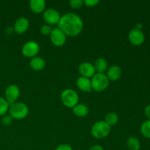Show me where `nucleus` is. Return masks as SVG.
Listing matches in <instances>:
<instances>
[{
	"mask_svg": "<svg viewBox=\"0 0 150 150\" xmlns=\"http://www.w3.org/2000/svg\"><path fill=\"white\" fill-rule=\"evenodd\" d=\"M99 3V0H84L83 4L89 7H95Z\"/></svg>",
	"mask_w": 150,
	"mask_h": 150,
	"instance_id": "nucleus-26",
	"label": "nucleus"
},
{
	"mask_svg": "<svg viewBox=\"0 0 150 150\" xmlns=\"http://www.w3.org/2000/svg\"><path fill=\"white\" fill-rule=\"evenodd\" d=\"M106 71L105 75L108 80L111 81H116L119 80L121 78L122 73L121 67L116 64L110 66Z\"/></svg>",
	"mask_w": 150,
	"mask_h": 150,
	"instance_id": "nucleus-13",
	"label": "nucleus"
},
{
	"mask_svg": "<svg viewBox=\"0 0 150 150\" xmlns=\"http://www.w3.org/2000/svg\"><path fill=\"white\" fill-rule=\"evenodd\" d=\"M127 146L130 150H139L141 148V143L137 138L130 136L127 140Z\"/></svg>",
	"mask_w": 150,
	"mask_h": 150,
	"instance_id": "nucleus-19",
	"label": "nucleus"
},
{
	"mask_svg": "<svg viewBox=\"0 0 150 150\" xmlns=\"http://www.w3.org/2000/svg\"><path fill=\"white\" fill-rule=\"evenodd\" d=\"M21 91L16 84H10L6 88L4 92L5 100L10 104H13L17 101L20 96Z\"/></svg>",
	"mask_w": 150,
	"mask_h": 150,
	"instance_id": "nucleus-9",
	"label": "nucleus"
},
{
	"mask_svg": "<svg viewBox=\"0 0 150 150\" xmlns=\"http://www.w3.org/2000/svg\"><path fill=\"white\" fill-rule=\"evenodd\" d=\"M144 114L146 117L150 120V105H148L144 109Z\"/></svg>",
	"mask_w": 150,
	"mask_h": 150,
	"instance_id": "nucleus-28",
	"label": "nucleus"
},
{
	"mask_svg": "<svg viewBox=\"0 0 150 150\" xmlns=\"http://www.w3.org/2000/svg\"><path fill=\"white\" fill-rule=\"evenodd\" d=\"M51 31H52V28L48 24H44L40 27V32L43 35H50Z\"/></svg>",
	"mask_w": 150,
	"mask_h": 150,
	"instance_id": "nucleus-25",
	"label": "nucleus"
},
{
	"mask_svg": "<svg viewBox=\"0 0 150 150\" xmlns=\"http://www.w3.org/2000/svg\"><path fill=\"white\" fill-rule=\"evenodd\" d=\"M109 81L105 73H96L91 79L92 89L95 92H103L108 88Z\"/></svg>",
	"mask_w": 150,
	"mask_h": 150,
	"instance_id": "nucleus-4",
	"label": "nucleus"
},
{
	"mask_svg": "<svg viewBox=\"0 0 150 150\" xmlns=\"http://www.w3.org/2000/svg\"><path fill=\"white\" fill-rule=\"evenodd\" d=\"M40 51V45L37 42L30 40L26 42L23 45L21 49L22 54L28 58H33L36 57Z\"/></svg>",
	"mask_w": 150,
	"mask_h": 150,
	"instance_id": "nucleus-6",
	"label": "nucleus"
},
{
	"mask_svg": "<svg viewBox=\"0 0 150 150\" xmlns=\"http://www.w3.org/2000/svg\"><path fill=\"white\" fill-rule=\"evenodd\" d=\"M141 133L144 137L150 139V120H147L142 123L141 126Z\"/></svg>",
	"mask_w": 150,
	"mask_h": 150,
	"instance_id": "nucleus-22",
	"label": "nucleus"
},
{
	"mask_svg": "<svg viewBox=\"0 0 150 150\" xmlns=\"http://www.w3.org/2000/svg\"><path fill=\"white\" fill-rule=\"evenodd\" d=\"M49 36L51 42H52L53 45L57 47L62 46L67 40L66 35L59 27L52 29V31H51Z\"/></svg>",
	"mask_w": 150,
	"mask_h": 150,
	"instance_id": "nucleus-7",
	"label": "nucleus"
},
{
	"mask_svg": "<svg viewBox=\"0 0 150 150\" xmlns=\"http://www.w3.org/2000/svg\"><path fill=\"white\" fill-rule=\"evenodd\" d=\"M42 18L48 25H56L58 24L59 22L61 15L55 9L48 8L42 13Z\"/></svg>",
	"mask_w": 150,
	"mask_h": 150,
	"instance_id": "nucleus-8",
	"label": "nucleus"
},
{
	"mask_svg": "<svg viewBox=\"0 0 150 150\" xmlns=\"http://www.w3.org/2000/svg\"><path fill=\"white\" fill-rule=\"evenodd\" d=\"M94 67L97 73H104L108 68V62L104 58H98L95 60Z\"/></svg>",
	"mask_w": 150,
	"mask_h": 150,
	"instance_id": "nucleus-18",
	"label": "nucleus"
},
{
	"mask_svg": "<svg viewBox=\"0 0 150 150\" xmlns=\"http://www.w3.org/2000/svg\"><path fill=\"white\" fill-rule=\"evenodd\" d=\"M10 103L5 100V98L0 97V117L7 114L8 112Z\"/></svg>",
	"mask_w": 150,
	"mask_h": 150,
	"instance_id": "nucleus-21",
	"label": "nucleus"
},
{
	"mask_svg": "<svg viewBox=\"0 0 150 150\" xmlns=\"http://www.w3.org/2000/svg\"><path fill=\"white\" fill-rule=\"evenodd\" d=\"M55 150H73V148L67 144H62L59 145Z\"/></svg>",
	"mask_w": 150,
	"mask_h": 150,
	"instance_id": "nucleus-27",
	"label": "nucleus"
},
{
	"mask_svg": "<svg viewBox=\"0 0 150 150\" xmlns=\"http://www.w3.org/2000/svg\"><path fill=\"white\" fill-rule=\"evenodd\" d=\"M89 108L83 103H78L73 108V113L78 117H84L89 114Z\"/></svg>",
	"mask_w": 150,
	"mask_h": 150,
	"instance_id": "nucleus-17",
	"label": "nucleus"
},
{
	"mask_svg": "<svg viewBox=\"0 0 150 150\" xmlns=\"http://www.w3.org/2000/svg\"><path fill=\"white\" fill-rule=\"evenodd\" d=\"M76 85H77L78 88L82 92H90L92 90L91 80L88 78L83 77V76L79 77L76 81Z\"/></svg>",
	"mask_w": 150,
	"mask_h": 150,
	"instance_id": "nucleus-14",
	"label": "nucleus"
},
{
	"mask_svg": "<svg viewBox=\"0 0 150 150\" xmlns=\"http://www.w3.org/2000/svg\"><path fill=\"white\" fill-rule=\"evenodd\" d=\"M89 150H104V149L103 148V146H100V145L96 144L92 146V147H90V149Z\"/></svg>",
	"mask_w": 150,
	"mask_h": 150,
	"instance_id": "nucleus-29",
	"label": "nucleus"
},
{
	"mask_svg": "<svg viewBox=\"0 0 150 150\" xmlns=\"http://www.w3.org/2000/svg\"><path fill=\"white\" fill-rule=\"evenodd\" d=\"M142 28H143V25H142V23H136V29H139V30H141V29H142Z\"/></svg>",
	"mask_w": 150,
	"mask_h": 150,
	"instance_id": "nucleus-31",
	"label": "nucleus"
},
{
	"mask_svg": "<svg viewBox=\"0 0 150 150\" xmlns=\"http://www.w3.org/2000/svg\"><path fill=\"white\" fill-rule=\"evenodd\" d=\"M13 32H14L13 27H7V29H6V32H7V35H11Z\"/></svg>",
	"mask_w": 150,
	"mask_h": 150,
	"instance_id": "nucleus-30",
	"label": "nucleus"
},
{
	"mask_svg": "<svg viewBox=\"0 0 150 150\" xmlns=\"http://www.w3.org/2000/svg\"><path fill=\"white\" fill-rule=\"evenodd\" d=\"M79 72L81 76L83 77L88 78V79L92 78L96 73L94 64H92L91 62H88L81 63L79 66Z\"/></svg>",
	"mask_w": 150,
	"mask_h": 150,
	"instance_id": "nucleus-11",
	"label": "nucleus"
},
{
	"mask_svg": "<svg viewBox=\"0 0 150 150\" xmlns=\"http://www.w3.org/2000/svg\"><path fill=\"white\" fill-rule=\"evenodd\" d=\"M58 27L65 34L66 36L76 37L83 30V20L76 13H65L61 16Z\"/></svg>",
	"mask_w": 150,
	"mask_h": 150,
	"instance_id": "nucleus-1",
	"label": "nucleus"
},
{
	"mask_svg": "<svg viewBox=\"0 0 150 150\" xmlns=\"http://www.w3.org/2000/svg\"><path fill=\"white\" fill-rule=\"evenodd\" d=\"M8 114L13 120H23L29 114V107L22 102H16L10 104Z\"/></svg>",
	"mask_w": 150,
	"mask_h": 150,
	"instance_id": "nucleus-2",
	"label": "nucleus"
},
{
	"mask_svg": "<svg viewBox=\"0 0 150 150\" xmlns=\"http://www.w3.org/2000/svg\"><path fill=\"white\" fill-rule=\"evenodd\" d=\"M13 120V119L12 118L9 114H5V115L2 116V118H1V123H2L4 125L8 126L12 124Z\"/></svg>",
	"mask_w": 150,
	"mask_h": 150,
	"instance_id": "nucleus-24",
	"label": "nucleus"
},
{
	"mask_svg": "<svg viewBox=\"0 0 150 150\" xmlns=\"http://www.w3.org/2000/svg\"><path fill=\"white\" fill-rule=\"evenodd\" d=\"M69 4L73 9H79L83 4V1L82 0H71L69 1Z\"/></svg>",
	"mask_w": 150,
	"mask_h": 150,
	"instance_id": "nucleus-23",
	"label": "nucleus"
},
{
	"mask_svg": "<svg viewBox=\"0 0 150 150\" xmlns=\"http://www.w3.org/2000/svg\"><path fill=\"white\" fill-rule=\"evenodd\" d=\"M111 126L108 125L105 121H98L94 123L91 127V134L98 139H102L107 137L111 133Z\"/></svg>",
	"mask_w": 150,
	"mask_h": 150,
	"instance_id": "nucleus-3",
	"label": "nucleus"
},
{
	"mask_svg": "<svg viewBox=\"0 0 150 150\" xmlns=\"http://www.w3.org/2000/svg\"><path fill=\"white\" fill-rule=\"evenodd\" d=\"M45 0H31L29 1V7L33 13L39 14V13H43L45 10Z\"/></svg>",
	"mask_w": 150,
	"mask_h": 150,
	"instance_id": "nucleus-15",
	"label": "nucleus"
},
{
	"mask_svg": "<svg viewBox=\"0 0 150 150\" xmlns=\"http://www.w3.org/2000/svg\"><path fill=\"white\" fill-rule=\"evenodd\" d=\"M29 65L32 70L35 71H40L45 67V61L42 57H35L30 59Z\"/></svg>",
	"mask_w": 150,
	"mask_h": 150,
	"instance_id": "nucleus-16",
	"label": "nucleus"
},
{
	"mask_svg": "<svg viewBox=\"0 0 150 150\" xmlns=\"http://www.w3.org/2000/svg\"><path fill=\"white\" fill-rule=\"evenodd\" d=\"M128 39L133 45L139 46V45H142L144 42V34L143 33L142 30L134 28V29H131L129 32Z\"/></svg>",
	"mask_w": 150,
	"mask_h": 150,
	"instance_id": "nucleus-10",
	"label": "nucleus"
},
{
	"mask_svg": "<svg viewBox=\"0 0 150 150\" xmlns=\"http://www.w3.org/2000/svg\"><path fill=\"white\" fill-rule=\"evenodd\" d=\"M119 121V116L115 112H109L106 114L105 117V122L109 126H114L117 124Z\"/></svg>",
	"mask_w": 150,
	"mask_h": 150,
	"instance_id": "nucleus-20",
	"label": "nucleus"
},
{
	"mask_svg": "<svg viewBox=\"0 0 150 150\" xmlns=\"http://www.w3.org/2000/svg\"><path fill=\"white\" fill-rule=\"evenodd\" d=\"M29 27V21L26 18L20 17L16 21L13 26L14 32L17 34H23L28 30Z\"/></svg>",
	"mask_w": 150,
	"mask_h": 150,
	"instance_id": "nucleus-12",
	"label": "nucleus"
},
{
	"mask_svg": "<svg viewBox=\"0 0 150 150\" xmlns=\"http://www.w3.org/2000/svg\"><path fill=\"white\" fill-rule=\"evenodd\" d=\"M61 101L67 108H73L79 103V97L77 92L72 89H66L61 93Z\"/></svg>",
	"mask_w": 150,
	"mask_h": 150,
	"instance_id": "nucleus-5",
	"label": "nucleus"
}]
</instances>
